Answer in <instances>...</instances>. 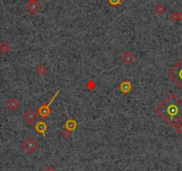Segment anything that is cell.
Instances as JSON below:
<instances>
[{
  "mask_svg": "<svg viewBox=\"0 0 182 171\" xmlns=\"http://www.w3.org/2000/svg\"><path fill=\"white\" fill-rule=\"evenodd\" d=\"M60 92H61V90H58V91L56 92V93L53 96V98L51 99V100L48 102L47 104H43V105L40 106V108L38 109V114H39V116H40L41 118L46 119V118H47V117L51 115L52 109H51L50 106H51V104L53 103V101L58 97V95H59Z\"/></svg>",
  "mask_w": 182,
  "mask_h": 171,
  "instance_id": "obj_3",
  "label": "cell"
},
{
  "mask_svg": "<svg viewBox=\"0 0 182 171\" xmlns=\"http://www.w3.org/2000/svg\"><path fill=\"white\" fill-rule=\"evenodd\" d=\"M23 117H24V120L27 123H29L30 125H32V124H34L36 121H37L38 114L34 109H29L27 112H25Z\"/></svg>",
  "mask_w": 182,
  "mask_h": 171,
  "instance_id": "obj_5",
  "label": "cell"
},
{
  "mask_svg": "<svg viewBox=\"0 0 182 171\" xmlns=\"http://www.w3.org/2000/svg\"><path fill=\"white\" fill-rule=\"evenodd\" d=\"M23 146L28 153H32L39 147V143L33 137H29L24 141V143H23Z\"/></svg>",
  "mask_w": 182,
  "mask_h": 171,
  "instance_id": "obj_4",
  "label": "cell"
},
{
  "mask_svg": "<svg viewBox=\"0 0 182 171\" xmlns=\"http://www.w3.org/2000/svg\"><path fill=\"white\" fill-rule=\"evenodd\" d=\"M77 127H78V123L73 118L68 119V120L64 123V129H66L70 132L75 131L77 129Z\"/></svg>",
  "mask_w": 182,
  "mask_h": 171,
  "instance_id": "obj_10",
  "label": "cell"
},
{
  "mask_svg": "<svg viewBox=\"0 0 182 171\" xmlns=\"http://www.w3.org/2000/svg\"><path fill=\"white\" fill-rule=\"evenodd\" d=\"M176 127H177V132L178 133H182V125L181 124H178L177 126H176Z\"/></svg>",
  "mask_w": 182,
  "mask_h": 171,
  "instance_id": "obj_16",
  "label": "cell"
},
{
  "mask_svg": "<svg viewBox=\"0 0 182 171\" xmlns=\"http://www.w3.org/2000/svg\"><path fill=\"white\" fill-rule=\"evenodd\" d=\"M40 6H41V5H40L39 2H37V1H30V2L26 6L27 9H28L31 13H37V12L39 11V9L40 8Z\"/></svg>",
  "mask_w": 182,
  "mask_h": 171,
  "instance_id": "obj_11",
  "label": "cell"
},
{
  "mask_svg": "<svg viewBox=\"0 0 182 171\" xmlns=\"http://www.w3.org/2000/svg\"><path fill=\"white\" fill-rule=\"evenodd\" d=\"M10 50V46L7 42H2L1 44H0V51L3 53V54H6L9 52Z\"/></svg>",
  "mask_w": 182,
  "mask_h": 171,
  "instance_id": "obj_12",
  "label": "cell"
},
{
  "mask_svg": "<svg viewBox=\"0 0 182 171\" xmlns=\"http://www.w3.org/2000/svg\"><path fill=\"white\" fill-rule=\"evenodd\" d=\"M119 89L121 90V92L124 94H129L131 91H132V84L130 80H123L120 85H119Z\"/></svg>",
  "mask_w": 182,
  "mask_h": 171,
  "instance_id": "obj_6",
  "label": "cell"
},
{
  "mask_svg": "<svg viewBox=\"0 0 182 171\" xmlns=\"http://www.w3.org/2000/svg\"><path fill=\"white\" fill-rule=\"evenodd\" d=\"M30 1H36V0H30Z\"/></svg>",
  "mask_w": 182,
  "mask_h": 171,
  "instance_id": "obj_19",
  "label": "cell"
},
{
  "mask_svg": "<svg viewBox=\"0 0 182 171\" xmlns=\"http://www.w3.org/2000/svg\"><path fill=\"white\" fill-rule=\"evenodd\" d=\"M70 133H71V132L70 131H68V130H66V129H64V130H63V132H62V134H63V137H68V136L70 135Z\"/></svg>",
  "mask_w": 182,
  "mask_h": 171,
  "instance_id": "obj_15",
  "label": "cell"
},
{
  "mask_svg": "<svg viewBox=\"0 0 182 171\" xmlns=\"http://www.w3.org/2000/svg\"><path fill=\"white\" fill-rule=\"evenodd\" d=\"M6 106L9 110L11 111H16L21 108V102L15 98H11L7 100Z\"/></svg>",
  "mask_w": 182,
  "mask_h": 171,
  "instance_id": "obj_8",
  "label": "cell"
},
{
  "mask_svg": "<svg viewBox=\"0 0 182 171\" xmlns=\"http://www.w3.org/2000/svg\"><path fill=\"white\" fill-rule=\"evenodd\" d=\"M162 7H163V6H162V5H158V6H157L155 7V11H156L157 13H162V12H161V11H162Z\"/></svg>",
  "mask_w": 182,
  "mask_h": 171,
  "instance_id": "obj_17",
  "label": "cell"
},
{
  "mask_svg": "<svg viewBox=\"0 0 182 171\" xmlns=\"http://www.w3.org/2000/svg\"><path fill=\"white\" fill-rule=\"evenodd\" d=\"M47 129H48V126L44 120H40L35 124V131L42 134L43 136H46V132Z\"/></svg>",
  "mask_w": 182,
  "mask_h": 171,
  "instance_id": "obj_7",
  "label": "cell"
},
{
  "mask_svg": "<svg viewBox=\"0 0 182 171\" xmlns=\"http://www.w3.org/2000/svg\"><path fill=\"white\" fill-rule=\"evenodd\" d=\"M37 72L40 75H44L47 74V67L44 65H40L37 68Z\"/></svg>",
  "mask_w": 182,
  "mask_h": 171,
  "instance_id": "obj_13",
  "label": "cell"
},
{
  "mask_svg": "<svg viewBox=\"0 0 182 171\" xmlns=\"http://www.w3.org/2000/svg\"><path fill=\"white\" fill-rule=\"evenodd\" d=\"M168 76L182 90V58L168 72Z\"/></svg>",
  "mask_w": 182,
  "mask_h": 171,
  "instance_id": "obj_2",
  "label": "cell"
},
{
  "mask_svg": "<svg viewBox=\"0 0 182 171\" xmlns=\"http://www.w3.org/2000/svg\"><path fill=\"white\" fill-rule=\"evenodd\" d=\"M46 171H56L54 168H53V167L52 166H48L47 168H46Z\"/></svg>",
  "mask_w": 182,
  "mask_h": 171,
  "instance_id": "obj_18",
  "label": "cell"
},
{
  "mask_svg": "<svg viewBox=\"0 0 182 171\" xmlns=\"http://www.w3.org/2000/svg\"><path fill=\"white\" fill-rule=\"evenodd\" d=\"M155 111L168 125L176 126L182 120V101L174 93H171Z\"/></svg>",
  "mask_w": 182,
  "mask_h": 171,
  "instance_id": "obj_1",
  "label": "cell"
},
{
  "mask_svg": "<svg viewBox=\"0 0 182 171\" xmlns=\"http://www.w3.org/2000/svg\"><path fill=\"white\" fill-rule=\"evenodd\" d=\"M107 1H108V3L110 4L111 6H118V5H121V0H107Z\"/></svg>",
  "mask_w": 182,
  "mask_h": 171,
  "instance_id": "obj_14",
  "label": "cell"
},
{
  "mask_svg": "<svg viewBox=\"0 0 182 171\" xmlns=\"http://www.w3.org/2000/svg\"><path fill=\"white\" fill-rule=\"evenodd\" d=\"M121 61L125 65H131L132 63L135 61V56L131 52V51H126V52L121 56Z\"/></svg>",
  "mask_w": 182,
  "mask_h": 171,
  "instance_id": "obj_9",
  "label": "cell"
}]
</instances>
